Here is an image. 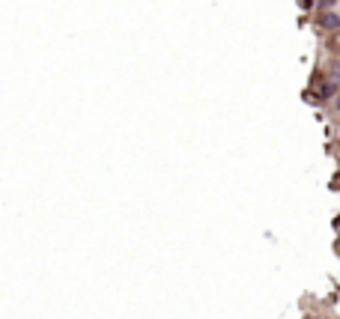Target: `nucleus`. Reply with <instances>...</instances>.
I'll return each instance as SVG.
<instances>
[{
  "instance_id": "3",
  "label": "nucleus",
  "mask_w": 340,
  "mask_h": 319,
  "mask_svg": "<svg viewBox=\"0 0 340 319\" xmlns=\"http://www.w3.org/2000/svg\"><path fill=\"white\" fill-rule=\"evenodd\" d=\"M316 6H319V9H325V12H334L337 0H316Z\"/></svg>"
},
{
  "instance_id": "4",
  "label": "nucleus",
  "mask_w": 340,
  "mask_h": 319,
  "mask_svg": "<svg viewBox=\"0 0 340 319\" xmlns=\"http://www.w3.org/2000/svg\"><path fill=\"white\" fill-rule=\"evenodd\" d=\"M334 108H337V111H340V99H337V102H334Z\"/></svg>"
},
{
  "instance_id": "2",
  "label": "nucleus",
  "mask_w": 340,
  "mask_h": 319,
  "mask_svg": "<svg viewBox=\"0 0 340 319\" xmlns=\"http://www.w3.org/2000/svg\"><path fill=\"white\" fill-rule=\"evenodd\" d=\"M331 84H334V87L340 84V57H337V60H334V66H331Z\"/></svg>"
},
{
  "instance_id": "5",
  "label": "nucleus",
  "mask_w": 340,
  "mask_h": 319,
  "mask_svg": "<svg viewBox=\"0 0 340 319\" xmlns=\"http://www.w3.org/2000/svg\"><path fill=\"white\" fill-rule=\"evenodd\" d=\"M337 45H340V33H337Z\"/></svg>"
},
{
  "instance_id": "1",
  "label": "nucleus",
  "mask_w": 340,
  "mask_h": 319,
  "mask_svg": "<svg viewBox=\"0 0 340 319\" xmlns=\"http://www.w3.org/2000/svg\"><path fill=\"white\" fill-rule=\"evenodd\" d=\"M319 27H322V30H337V33H340V15H337V12H322V15H319Z\"/></svg>"
}]
</instances>
